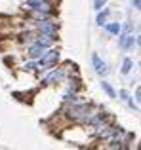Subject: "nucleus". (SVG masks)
Here are the masks:
<instances>
[{"label":"nucleus","instance_id":"obj_1","mask_svg":"<svg viewBox=\"0 0 141 150\" xmlns=\"http://www.w3.org/2000/svg\"><path fill=\"white\" fill-rule=\"evenodd\" d=\"M40 69L42 70H46V69H50V67L53 65V63L59 59V51H56V50H52V51H44V53L40 55Z\"/></svg>","mask_w":141,"mask_h":150},{"label":"nucleus","instance_id":"obj_2","mask_svg":"<svg viewBox=\"0 0 141 150\" xmlns=\"http://www.w3.org/2000/svg\"><path fill=\"white\" fill-rule=\"evenodd\" d=\"M36 27H38V30H40V33H44V34H53V36L57 34V25H56V23H52V21L42 19V21L36 23Z\"/></svg>","mask_w":141,"mask_h":150},{"label":"nucleus","instance_id":"obj_3","mask_svg":"<svg viewBox=\"0 0 141 150\" xmlns=\"http://www.w3.org/2000/svg\"><path fill=\"white\" fill-rule=\"evenodd\" d=\"M137 44H139V38L137 36H132L130 33L124 34V36L118 40V46L122 50H130V48H134V46H137Z\"/></svg>","mask_w":141,"mask_h":150},{"label":"nucleus","instance_id":"obj_4","mask_svg":"<svg viewBox=\"0 0 141 150\" xmlns=\"http://www.w3.org/2000/svg\"><path fill=\"white\" fill-rule=\"evenodd\" d=\"M92 63H93V67H95V72H97V74H101V76H103V74H107V72H109L107 63L101 61L97 53H93V55H92Z\"/></svg>","mask_w":141,"mask_h":150},{"label":"nucleus","instance_id":"obj_5","mask_svg":"<svg viewBox=\"0 0 141 150\" xmlns=\"http://www.w3.org/2000/svg\"><path fill=\"white\" fill-rule=\"evenodd\" d=\"M65 78V72L63 70H53L52 74H50L48 78H44V82H42V86H50V84H53V82H59V80H63Z\"/></svg>","mask_w":141,"mask_h":150},{"label":"nucleus","instance_id":"obj_6","mask_svg":"<svg viewBox=\"0 0 141 150\" xmlns=\"http://www.w3.org/2000/svg\"><path fill=\"white\" fill-rule=\"evenodd\" d=\"M46 50H48L46 46H42V44H38V42H34V44L31 46V50H29V57H31V59H38Z\"/></svg>","mask_w":141,"mask_h":150},{"label":"nucleus","instance_id":"obj_7","mask_svg":"<svg viewBox=\"0 0 141 150\" xmlns=\"http://www.w3.org/2000/svg\"><path fill=\"white\" fill-rule=\"evenodd\" d=\"M105 30L111 33V34H118L120 30H122V27H120V23L113 21V23H105Z\"/></svg>","mask_w":141,"mask_h":150},{"label":"nucleus","instance_id":"obj_8","mask_svg":"<svg viewBox=\"0 0 141 150\" xmlns=\"http://www.w3.org/2000/svg\"><path fill=\"white\" fill-rule=\"evenodd\" d=\"M109 13H111V10H105L103 13H99V15H97V25H105V23H107Z\"/></svg>","mask_w":141,"mask_h":150},{"label":"nucleus","instance_id":"obj_9","mask_svg":"<svg viewBox=\"0 0 141 150\" xmlns=\"http://www.w3.org/2000/svg\"><path fill=\"white\" fill-rule=\"evenodd\" d=\"M101 88L105 89V93H107L109 97H115V95H116V93H115V89L111 88V84H109V82H101Z\"/></svg>","mask_w":141,"mask_h":150},{"label":"nucleus","instance_id":"obj_10","mask_svg":"<svg viewBox=\"0 0 141 150\" xmlns=\"http://www.w3.org/2000/svg\"><path fill=\"white\" fill-rule=\"evenodd\" d=\"M132 65H134V63H132V59H126V61H124V65H122V72L128 74L132 70Z\"/></svg>","mask_w":141,"mask_h":150},{"label":"nucleus","instance_id":"obj_11","mask_svg":"<svg viewBox=\"0 0 141 150\" xmlns=\"http://www.w3.org/2000/svg\"><path fill=\"white\" fill-rule=\"evenodd\" d=\"M105 4H107V0H95V10H97V11H101Z\"/></svg>","mask_w":141,"mask_h":150},{"label":"nucleus","instance_id":"obj_12","mask_svg":"<svg viewBox=\"0 0 141 150\" xmlns=\"http://www.w3.org/2000/svg\"><path fill=\"white\" fill-rule=\"evenodd\" d=\"M23 69H25V70H34V63H27Z\"/></svg>","mask_w":141,"mask_h":150},{"label":"nucleus","instance_id":"obj_13","mask_svg":"<svg viewBox=\"0 0 141 150\" xmlns=\"http://www.w3.org/2000/svg\"><path fill=\"white\" fill-rule=\"evenodd\" d=\"M120 97H122V99L126 101V99H128V91H120Z\"/></svg>","mask_w":141,"mask_h":150},{"label":"nucleus","instance_id":"obj_14","mask_svg":"<svg viewBox=\"0 0 141 150\" xmlns=\"http://www.w3.org/2000/svg\"><path fill=\"white\" fill-rule=\"evenodd\" d=\"M139 97H141V91L137 89V91H135V101H137V103H139Z\"/></svg>","mask_w":141,"mask_h":150},{"label":"nucleus","instance_id":"obj_15","mask_svg":"<svg viewBox=\"0 0 141 150\" xmlns=\"http://www.w3.org/2000/svg\"><path fill=\"white\" fill-rule=\"evenodd\" d=\"M134 6H135V8H139V0H134Z\"/></svg>","mask_w":141,"mask_h":150}]
</instances>
